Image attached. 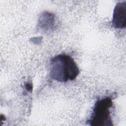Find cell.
Returning <instances> with one entry per match:
<instances>
[{
	"label": "cell",
	"instance_id": "cell-1",
	"mask_svg": "<svg viewBox=\"0 0 126 126\" xmlns=\"http://www.w3.org/2000/svg\"><path fill=\"white\" fill-rule=\"evenodd\" d=\"M79 69L74 59L69 55L60 54L50 61V77L58 82H66L74 80Z\"/></svg>",
	"mask_w": 126,
	"mask_h": 126
},
{
	"label": "cell",
	"instance_id": "cell-2",
	"mask_svg": "<svg viewBox=\"0 0 126 126\" xmlns=\"http://www.w3.org/2000/svg\"><path fill=\"white\" fill-rule=\"evenodd\" d=\"M112 106L113 102L109 97H103L97 100L87 122L92 126H113L111 116Z\"/></svg>",
	"mask_w": 126,
	"mask_h": 126
},
{
	"label": "cell",
	"instance_id": "cell-3",
	"mask_svg": "<svg viewBox=\"0 0 126 126\" xmlns=\"http://www.w3.org/2000/svg\"><path fill=\"white\" fill-rule=\"evenodd\" d=\"M113 26L116 29H125L126 26V2L118 3L114 9Z\"/></svg>",
	"mask_w": 126,
	"mask_h": 126
}]
</instances>
